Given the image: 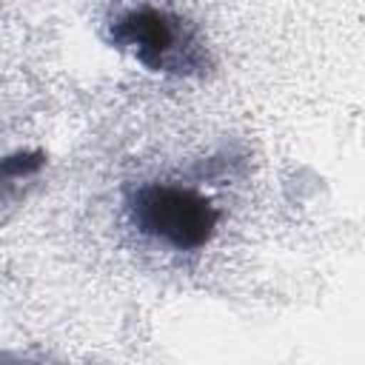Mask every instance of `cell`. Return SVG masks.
Listing matches in <instances>:
<instances>
[{
	"mask_svg": "<svg viewBox=\"0 0 365 365\" xmlns=\"http://www.w3.org/2000/svg\"><path fill=\"white\" fill-rule=\"evenodd\" d=\"M108 37L151 71L200 74L208 63L205 46L197 40L194 29L154 6H137L117 14L108 26Z\"/></svg>",
	"mask_w": 365,
	"mask_h": 365,
	"instance_id": "obj_1",
	"label": "cell"
},
{
	"mask_svg": "<svg viewBox=\"0 0 365 365\" xmlns=\"http://www.w3.org/2000/svg\"><path fill=\"white\" fill-rule=\"evenodd\" d=\"M128 214L140 234L177 251L202 248L220 222L217 208L202 194L168 182L140 185L128 200Z\"/></svg>",
	"mask_w": 365,
	"mask_h": 365,
	"instance_id": "obj_2",
	"label": "cell"
},
{
	"mask_svg": "<svg viewBox=\"0 0 365 365\" xmlns=\"http://www.w3.org/2000/svg\"><path fill=\"white\" fill-rule=\"evenodd\" d=\"M40 165H43V154H40V151L6 157V160H0V182H3V185H14V180L31 177Z\"/></svg>",
	"mask_w": 365,
	"mask_h": 365,
	"instance_id": "obj_3",
	"label": "cell"
}]
</instances>
